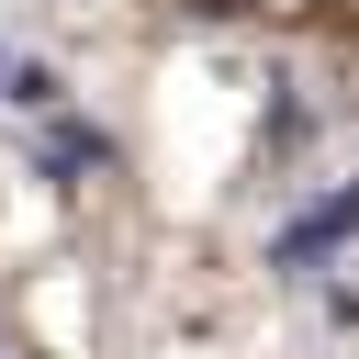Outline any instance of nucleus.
Segmentation results:
<instances>
[{
    "mask_svg": "<svg viewBox=\"0 0 359 359\" xmlns=\"http://www.w3.org/2000/svg\"><path fill=\"white\" fill-rule=\"evenodd\" d=\"M337 224H359V191H337V202H325V213H303V224H292V258H303V247H325V236H337Z\"/></svg>",
    "mask_w": 359,
    "mask_h": 359,
    "instance_id": "obj_1",
    "label": "nucleus"
}]
</instances>
